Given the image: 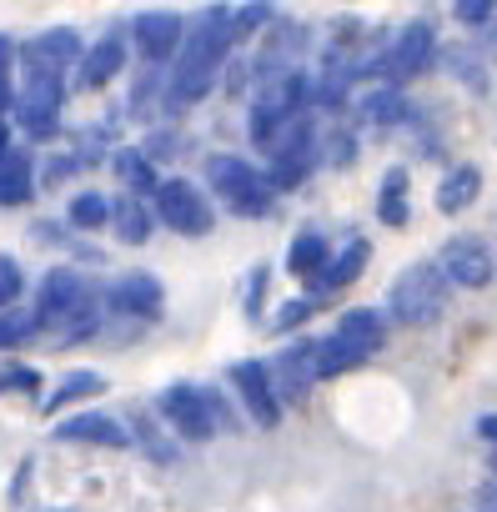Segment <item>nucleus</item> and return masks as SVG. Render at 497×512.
I'll return each instance as SVG.
<instances>
[{"label": "nucleus", "mask_w": 497, "mask_h": 512, "mask_svg": "<svg viewBox=\"0 0 497 512\" xmlns=\"http://www.w3.org/2000/svg\"><path fill=\"white\" fill-rule=\"evenodd\" d=\"M332 332L357 342L367 357H377L387 347V337H392V317H387V307H347V312H337Z\"/></svg>", "instance_id": "obj_27"}, {"label": "nucleus", "mask_w": 497, "mask_h": 512, "mask_svg": "<svg viewBox=\"0 0 497 512\" xmlns=\"http://www.w3.org/2000/svg\"><path fill=\"white\" fill-rule=\"evenodd\" d=\"M111 206H116V196H106L101 186H81L66 196V226H76L81 236H101V231H111Z\"/></svg>", "instance_id": "obj_30"}, {"label": "nucleus", "mask_w": 497, "mask_h": 512, "mask_svg": "<svg viewBox=\"0 0 497 512\" xmlns=\"http://www.w3.org/2000/svg\"><path fill=\"white\" fill-rule=\"evenodd\" d=\"M477 36H482V46H487V51H492V56H497V21H492V26H487V31H477Z\"/></svg>", "instance_id": "obj_47"}, {"label": "nucleus", "mask_w": 497, "mask_h": 512, "mask_svg": "<svg viewBox=\"0 0 497 512\" xmlns=\"http://www.w3.org/2000/svg\"><path fill=\"white\" fill-rule=\"evenodd\" d=\"M131 31V51H136V66H171L186 46V31H191V16L186 11H171V6H146L126 21Z\"/></svg>", "instance_id": "obj_14"}, {"label": "nucleus", "mask_w": 497, "mask_h": 512, "mask_svg": "<svg viewBox=\"0 0 497 512\" xmlns=\"http://www.w3.org/2000/svg\"><path fill=\"white\" fill-rule=\"evenodd\" d=\"M41 337H46V332H41V317H36L31 302L0 307V357H16L21 347H31V342H41Z\"/></svg>", "instance_id": "obj_35"}, {"label": "nucleus", "mask_w": 497, "mask_h": 512, "mask_svg": "<svg viewBox=\"0 0 497 512\" xmlns=\"http://www.w3.org/2000/svg\"><path fill=\"white\" fill-rule=\"evenodd\" d=\"M307 116H322V111H317V81H312V66H297V71L267 76V81L252 86V96H246V146L262 156L282 131H292V126L307 121Z\"/></svg>", "instance_id": "obj_4"}, {"label": "nucleus", "mask_w": 497, "mask_h": 512, "mask_svg": "<svg viewBox=\"0 0 497 512\" xmlns=\"http://www.w3.org/2000/svg\"><path fill=\"white\" fill-rule=\"evenodd\" d=\"M367 262H372V241H367V236H347V241L332 251L327 272H322L312 287H302V292H312L317 302H332V297L352 292V287L367 277Z\"/></svg>", "instance_id": "obj_20"}, {"label": "nucleus", "mask_w": 497, "mask_h": 512, "mask_svg": "<svg viewBox=\"0 0 497 512\" xmlns=\"http://www.w3.org/2000/svg\"><path fill=\"white\" fill-rule=\"evenodd\" d=\"M262 166L272 171V181H277L282 196L312 186V176L327 166V156H322V116H307V121H297L292 131H282V136L262 151Z\"/></svg>", "instance_id": "obj_10"}, {"label": "nucleus", "mask_w": 497, "mask_h": 512, "mask_svg": "<svg viewBox=\"0 0 497 512\" xmlns=\"http://www.w3.org/2000/svg\"><path fill=\"white\" fill-rule=\"evenodd\" d=\"M16 96H21V41L0 31V111H16Z\"/></svg>", "instance_id": "obj_41"}, {"label": "nucleus", "mask_w": 497, "mask_h": 512, "mask_svg": "<svg viewBox=\"0 0 497 512\" xmlns=\"http://www.w3.org/2000/svg\"><path fill=\"white\" fill-rule=\"evenodd\" d=\"M156 417L186 442V447H201V442H211V437H231V432H241V422H246V412L236 407V397H226V392H216V387H206V382H171V387H161V397H156Z\"/></svg>", "instance_id": "obj_6"}, {"label": "nucleus", "mask_w": 497, "mask_h": 512, "mask_svg": "<svg viewBox=\"0 0 497 512\" xmlns=\"http://www.w3.org/2000/svg\"><path fill=\"white\" fill-rule=\"evenodd\" d=\"M86 56V36L71 21L41 26L36 36L21 41V96H16V131L26 141H56L71 91H76V66Z\"/></svg>", "instance_id": "obj_1"}, {"label": "nucleus", "mask_w": 497, "mask_h": 512, "mask_svg": "<svg viewBox=\"0 0 497 512\" xmlns=\"http://www.w3.org/2000/svg\"><path fill=\"white\" fill-rule=\"evenodd\" d=\"M452 277L442 272V262L437 256H427V262H407L397 277H392V287H387V317H392V327H407V332H422V327H437L442 317H447V307H452Z\"/></svg>", "instance_id": "obj_7"}, {"label": "nucleus", "mask_w": 497, "mask_h": 512, "mask_svg": "<svg viewBox=\"0 0 497 512\" xmlns=\"http://www.w3.org/2000/svg\"><path fill=\"white\" fill-rule=\"evenodd\" d=\"M317 41L322 31L307 26V21H292V16H277L267 26V36L252 46V81H267V76H282V71H297V66H312L317 56Z\"/></svg>", "instance_id": "obj_12"}, {"label": "nucleus", "mask_w": 497, "mask_h": 512, "mask_svg": "<svg viewBox=\"0 0 497 512\" xmlns=\"http://www.w3.org/2000/svg\"><path fill=\"white\" fill-rule=\"evenodd\" d=\"M437 61H442V36H437V26H432L427 16H412V21H402V26L387 36L382 81H392V86H412V81H422Z\"/></svg>", "instance_id": "obj_13"}, {"label": "nucleus", "mask_w": 497, "mask_h": 512, "mask_svg": "<svg viewBox=\"0 0 497 512\" xmlns=\"http://www.w3.org/2000/svg\"><path fill=\"white\" fill-rule=\"evenodd\" d=\"M26 292H31V277H26V267H21V256L0 251V307H21Z\"/></svg>", "instance_id": "obj_42"}, {"label": "nucleus", "mask_w": 497, "mask_h": 512, "mask_svg": "<svg viewBox=\"0 0 497 512\" xmlns=\"http://www.w3.org/2000/svg\"><path fill=\"white\" fill-rule=\"evenodd\" d=\"M111 176H116V186L131 191V196H156V186H161L166 171H161L141 146H116V156H111Z\"/></svg>", "instance_id": "obj_29"}, {"label": "nucleus", "mask_w": 497, "mask_h": 512, "mask_svg": "<svg viewBox=\"0 0 497 512\" xmlns=\"http://www.w3.org/2000/svg\"><path fill=\"white\" fill-rule=\"evenodd\" d=\"M166 317V282L146 267H131L106 282V342H136Z\"/></svg>", "instance_id": "obj_8"}, {"label": "nucleus", "mask_w": 497, "mask_h": 512, "mask_svg": "<svg viewBox=\"0 0 497 512\" xmlns=\"http://www.w3.org/2000/svg\"><path fill=\"white\" fill-rule=\"evenodd\" d=\"M31 307L41 317L46 342L56 347H81L106 332V282L86 262H61L46 267V277L31 292Z\"/></svg>", "instance_id": "obj_3"}, {"label": "nucleus", "mask_w": 497, "mask_h": 512, "mask_svg": "<svg viewBox=\"0 0 497 512\" xmlns=\"http://www.w3.org/2000/svg\"><path fill=\"white\" fill-rule=\"evenodd\" d=\"M51 437H56V442H71V447H101V452H126V447H136L131 422L116 417V412H101V407H81V412L56 417Z\"/></svg>", "instance_id": "obj_17"}, {"label": "nucleus", "mask_w": 497, "mask_h": 512, "mask_svg": "<svg viewBox=\"0 0 497 512\" xmlns=\"http://www.w3.org/2000/svg\"><path fill=\"white\" fill-rule=\"evenodd\" d=\"M332 251H337V241L327 236V226H322V221H302V226L292 231V241H287V262H282V272L297 277L302 287H312V282L327 272Z\"/></svg>", "instance_id": "obj_21"}, {"label": "nucleus", "mask_w": 497, "mask_h": 512, "mask_svg": "<svg viewBox=\"0 0 497 512\" xmlns=\"http://www.w3.org/2000/svg\"><path fill=\"white\" fill-rule=\"evenodd\" d=\"M111 382L96 372V367H71V372H61V382L41 397V412L46 417H66L71 407H81V402H96L101 392H106Z\"/></svg>", "instance_id": "obj_28"}, {"label": "nucleus", "mask_w": 497, "mask_h": 512, "mask_svg": "<svg viewBox=\"0 0 497 512\" xmlns=\"http://www.w3.org/2000/svg\"><path fill=\"white\" fill-rule=\"evenodd\" d=\"M226 387L236 397V407L246 412V422L262 427V432H277L282 427V392H277V377H272V362L267 357H236L226 367Z\"/></svg>", "instance_id": "obj_11"}, {"label": "nucleus", "mask_w": 497, "mask_h": 512, "mask_svg": "<svg viewBox=\"0 0 497 512\" xmlns=\"http://www.w3.org/2000/svg\"><path fill=\"white\" fill-rule=\"evenodd\" d=\"M156 231H161V216H156L151 196H131V191H121L116 206H111V236H116L121 246H146Z\"/></svg>", "instance_id": "obj_25"}, {"label": "nucleus", "mask_w": 497, "mask_h": 512, "mask_svg": "<svg viewBox=\"0 0 497 512\" xmlns=\"http://www.w3.org/2000/svg\"><path fill=\"white\" fill-rule=\"evenodd\" d=\"M322 312V302L312 297V292H297V297H287V302H277V312H272V332L277 337H297V332H307V322Z\"/></svg>", "instance_id": "obj_40"}, {"label": "nucleus", "mask_w": 497, "mask_h": 512, "mask_svg": "<svg viewBox=\"0 0 497 512\" xmlns=\"http://www.w3.org/2000/svg\"><path fill=\"white\" fill-rule=\"evenodd\" d=\"M41 161L36 146H16L11 156H0V211H26L41 196Z\"/></svg>", "instance_id": "obj_22"}, {"label": "nucleus", "mask_w": 497, "mask_h": 512, "mask_svg": "<svg viewBox=\"0 0 497 512\" xmlns=\"http://www.w3.org/2000/svg\"><path fill=\"white\" fill-rule=\"evenodd\" d=\"M362 362H372L357 342H347V337H337V332H327L322 337V347H317V372H322V382H332V377H347V372H357Z\"/></svg>", "instance_id": "obj_37"}, {"label": "nucleus", "mask_w": 497, "mask_h": 512, "mask_svg": "<svg viewBox=\"0 0 497 512\" xmlns=\"http://www.w3.org/2000/svg\"><path fill=\"white\" fill-rule=\"evenodd\" d=\"M452 21L467 31H487L497 21V0H452Z\"/></svg>", "instance_id": "obj_43"}, {"label": "nucleus", "mask_w": 497, "mask_h": 512, "mask_svg": "<svg viewBox=\"0 0 497 512\" xmlns=\"http://www.w3.org/2000/svg\"><path fill=\"white\" fill-rule=\"evenodd\" d=\"M236 56L231 36V6L226 0H206L201 11H191V31L181 56L166 66V121H181L201 101H211L226 81V66Z\"/></svg>", "instance_id": "obj_2"}, {"label": "nucleus", "mask_w": 497, "mask_h": 512, "mask_svg": "<svg viewBox=\"0 0 497 512\" xmlns=\"http://www.w3.org/2000/svg\"><path fill=\"white\" fill-rule=\"evenodd\" d=\"M372 211L387 231H407L412 226V171L407 166H387L372 196Z\"/></svg>", "instance_id": "obj_24"}, {"label": "nucleus", "mask_w": 497, "mask_h": 512, "mask_svg": "<svg viewBox=\"0 0 497 512\" xmlns=\"http://www.w3.org/2000/svg\"><path fill=\"white\" fill-rule=\"evenodd\" d=\"M477 437L497 452V412H482V417H477Z\"/></svg>", "instance_id": "obj_46"}, {"label": "nucleus", "mask_w": 497, "mask_h": 512, "mask_svg": "<svg viewBox=\"0 0 497 512\" xmlns=\"http://www.w3.org/2000/svg\"><path fill=\"white\" fill-rule=\"evenodd\" d=\"M322 156H327V171H352L362 161V126L352 116L322 121Z\"/></svg>", "instance_id": "obj_32"}, {"label": "nucleus", "mask_w": 497, "mask_h": 512, "mask_svg": "<svg viewBox=\"0 0 497 512\" xmlns=\"http://www.w3.org/2000/svg\"><path fill=\"white\" fill-rule=\"evenodd\" d=\"M267 307H272V262H252V272H246V282H241V317H246V327H262Z\"/></svg>", "instance_id": "obj_38"}, {"label": "nucleus", "mask_w": 497, "mask_h": 512, "mask_svg": "<svg viewBox=\"0 0 497 512\" xmlns=\"http://www.w3.org/2000/svg\"><path fill=\"white\" fill-rule=\"evenodd\" d=\"M126 422H131V437H136V447H141V452H146L156 467H171V462L181 457V447H186V442H181V437H176L166 422H156V417H146V412H131Z\"/></svg>", "instance_id": "obj_33"}, {"label": "nucleus", "mask_w": 497, "mask_h": 512, "mask_svg": "<svg viewBox=\"0 0 497 512\" xmlns=\"http://www.w3.org/2000/svg\"><path fill=\"white\" fill-rule=\"evenodd\" d=\"M437 262L442 272L452 277L457 292H487L497 282V251L487 236H472V231H457L437 246Z\"/></svg>", "instance_id": "obj_16"}, {"label": "nucleus", "mask_w": 497, "mask_h": 512, "mask_svg": "<svg viewBox=\"0 0 497 512\" xmlns=\"http://www.w3.org/2000/svg\"><path fill=\"white\" fill-rule=\"evenodd\" d=\"M277 16H282L277 0H236V6H231V36H236V51H241V46H257Z\"/></svg>", "instance_id": "obj_34"}, {"label": "nucleus", "mask_w": 497, "mask_h": 512, "mask_svg": "<svg viewBox=\"0 0 497 512\" xmlns=\"http://www.w3.org/2000/svg\"><path fill=\"white\" fill-rule=\"evenodd\" d=\"M412 116H417V106H412L407 86H392V81H372L352 101V121L362 131H402V126H412Z\"/></svg>", "instance_id": "obj_19"}, {"label": "nucleus", "mask_w": 497, "mask_h": 512, "mask_svg": "<svg viewBox=\"0 0 497 512\" xmlns=\"http://www.w3.org/2000/svg\"><path fill=\"white\" fill-rule=\"evenodd\" d=\"M492 477H497V452H492Z\"/></svg>", "instance_id": "obj_48"}, {"label": "nucleus", "mask_w": 497, "mask_h": 512, "mask_svg": "<svg viewBox=\"0 0 497 512\" xmlns=\"http://www.w3.org/2000/svg\"><path fill=\"white\" fill-rule=\"evenodd\" d=\"M201 181L216 196V206L236 221H267L282 206V191H277L272 171L252 156H236V151H211L201 161Z\"/></svg>", "instance_id": "obj_5"}, {"label": "nucleus", "mask_w": 497, "mask_h": 512, "mask_svg": "<svg viewBox=\"0 0 497 512\" xmlns=\"http://www.w3.org/2000/svg\"><path fill=\"white\" fill-rule=\"evenodd\" d=\"M317 347H322V337L297 332V337H287V347H277V352L267 357V362H272V377H277L282 402H302V397L322 382V372H317Z\"/></svg>", "instance_id": "obj_18"}, {"label": "nucleus", "mask_w": 497, "mask_h": 512, "mask_svg": "<svg viewBox=\"0 0 497 512\" xmlns=\"http://www.w3.org/2000/svg\"><path fill=\"white\" fill-rule=\"evenodd\" d=\"M487 56H492V51H487L482 41H467V46H442V61H437V66H442L457 86H467L472 96H482V91H487Z\"/></svg>", "instance_id": "obj_31"}, {"label": "nucleus", "mask_w": 497, "mask_h": 512, "mask_svg": "<svg viewBox=\"0 0 497 512\" xmlns=\"http://www.w3.org/2000/svg\"><path fill=\"white\" fill-rule=\"evenodd\" d=\"M477 196H482V166H477V161H452V166L442 171L437 191H432V201H437L442 216H462V211H472Z\"/></svg>", "instance_id": "obj_26"}, {"label": "nucleus", "mask_w": 497, "mask_h": 512, "mask_svg": "<svg viewBox=\"0 0 497 512\" xmlns=\"http://www.w3.org/2000/svg\"><path fill=\"white\" fill-rule=\"evenodd\" d=\"M16 146H21V136H16V116L0 111V156H11Z\"/></svg>", "instance_id": "obj_44"}, {"label": "nucleus", "mask_w": 497, "mask_h": 512, "mask_svg": "<svg viewBox=\"0 0 497 512\" xmlns=\"http://www.w3.org/2000/svg\"><path fill=\"white\" fill-rule=\"evenodd\" d=\"M126 121L161 126L166 121V66H136V81L126 91Z\"/></svg>", "instance_id": "obj_23"}, {"label": "nucleus", "mask_w": 497, "mask_h": 512, "mask_svg": "<svg viewBox=\"0 0 497 512\" xmlns=\"http://www.w3.org/2000/svg\"><path fill=\"white\" fill-rule=\"evenodd\" d=\"M136 146H141V151H146L156 166H171V161H181V156H186L196 141H191V131H186L181 121H161V126H146Z\"/></svg>", "instance_id": "obj_36"}, {"label": "nucleus", "mask_w": 497, "mask_h": 512, "mask_svg": "<svg viewBox=\"0 0 497 512\" xmlns=\"http://www.w3.org/2000/svg\"><path fill=\"white\" fill-rule=\"evenodd\" d=\"M46 377L36 362H21V357H6L0 362V397H46Z\"/></svg>", "instance_id": "obj_39"}, {"label": "nucleus", "mask_w": 497, "mask_h": 512, "mask_svg": "<svg viewBox=\"0 0 497 512\" xmlns=\"http://www.w3.org/2000/svg\"><path fill=\"white\" fill-rule=\"evenodd\" d=\"M126 71H136V51H131L126 21H116V26H106L96 41H86V56H81V66H76V91H81V96H101V91H111Z\"/></svg>", "instance_id": "obj_15"}, {"label": "nucleus", "mask_w": 497, "mask_h": 512, "mask_svg": "<svg viewBox=\"0 0 497 512\" xmlns=\"http://www.w3.org/2000/svg\"><path fill=\"white\" fill-rule=\"evenodd\" d=\"M472 512H497V477L477 487V497H472Z\"/></svg>", "instance_id": "obj_45"}, {"label": "nucleus", "mask_w": 497, "mask_h": 512, "mask_svg": "<svg viewBox=\"0 0 497 512\" xmlns=\"http://www.w3.org/2000/svg\"><path fill=\"white\" fill-rule=\"evenodd\" d=\"M156 216H161V231H176L181 241H206L221 221V206L216 196L206 191V181H191L181 171H166L156 196H151Z\"/></svg>", "instance_id": "obj_9"}]
</instances>
